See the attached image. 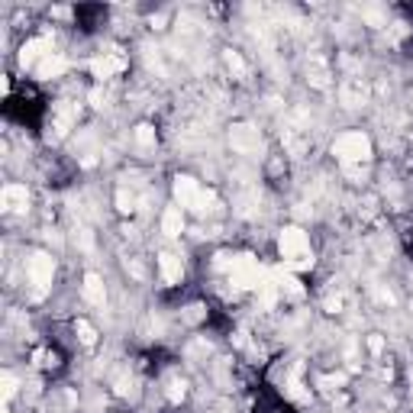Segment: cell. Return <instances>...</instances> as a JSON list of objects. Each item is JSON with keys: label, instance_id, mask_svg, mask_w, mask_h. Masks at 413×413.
I'll return each mask as SVG.
<instances>
[{"label": "cell", "instance_id": "22", "mask_svg": "<svg viewBox=\"0 0 413 413\" xmlns=\"http://www.w3.org/2000/svg\"><path fill=\"white\" fill-rule=\"evenodd\" d=\"M36 365H39V368H52V365H55V358L49 356V352H36Z\"/></svg>", "mask_w": 413, "mask_h": 413}, {"label": "cell", "instance_id": "10", "mask_svg": "<svg viewBox=\"0 0 413 413\" xmlns=\"http://www.w3.org/2000/svg\"><path fill=\"white\" fill-rule=\"evenodd\" d=\"M0 206H3L7 213H23L26 206H29V191H26V184H7V187L0 191Z\"/></svg>", "mask_w": 413, "mask_h": 413}, {"label": "cell", "instance_id": "5", "mask_svg": "<svg viewBox=\"0 0 413 413\" xmlns=\"http://www.w3.org/2000/svg\"><path fill=\"white\" fill-rule=\"evenodd\" d=\"M26 275L33 284V297H46L49 287H52V275H55V258L46 252H33L26 262Z\"/></svg>", "mask_w": 413, "mask_h": 413}, {"label": "cell", "instance_id": "16", "mask_svg": "<svg viewBox=\"0 0 413 413\" xmlns=\"http://www.w3.org/2000/svg\"><path fill=\"white\" fill-rule=\"evenodd\" d=\"M223 62H226V68H230L232 78H245V62L239 58V52L226 49V52H223Z\"/></svg>", "mask_w": 413, "mask_h": 413}, {"label": "cell", "instance_id": "15", "mask_svg": "<svg viewBox=\"0 0 413 413\" xmlns=\"http://www.w3.org/2000/svg\"><path fill=\"white\" fill-rule=\"evenodd\" d=\"M161 232H165V236H181V232H184L181 206H168V210L161 213Z\"/></svg>", "mask_w": 413, "mask_h": 413}, {"label": "cell", "instance_id": "12", "mask_svg": "<svg viewBox=\"0 0 413 413\" xmlns=\"http://www.w3.org/2000/svg\"><path fill=\"white\" fill-rule=\"evenodd\" d=\"M159 268H161V281H165V284H178L181 275H184L181 255H174V252H161L159 255Z\"/></svg>", "mask_w": 413, "mask_h": 413}, {"label": "cell", "instance_id": "3", "mask_svg": "<svg viewBox=\"0 0 413 413\" xmlns=\"http://www.w3.org/2000/svg\"><path fill=\"white\" fill-rule=\"evenodd\" d=\"M174 197H178V206H187V210H194V213H213L219 206L217 194L213 191H204L194 178H187V174H178L174 178Z\"/></svg>", "mask_w": 413, "mask_h": 413}, {"label": "cell", "instance_id": "21", "mask_svg": "<svg viewBox=\"0 0 413 413\" xmlns=\"http://www.w3.org/2000/svg\"><path fill=\"white\" fill-rule=\"evenodd\" d=\"M168 397H172V401H181L184 397V381L172 378V384H168Z\"/></svg>", "mask_w": 413, "mask_h": 413}, {"label": "cell", "instance_id": "2", "mask_svg": "<svg viewBox=\"0 0 413 413\" xmlns=\"http://www.w3.org/2000/svg\"><path fill=\"white\" fill-rule=\"evenodd\" d=\"M278 249H281V258H284V265L291 271H307V268H313V249H310L307 232L300 230V226L281 230Z\"/></svg>", "mask_w": 413, "mask_h": 413}, {"label": "cell", "instance_id": "11", "mask_svg": "<svg viewBox=\"0 0 413 413\" xmlns=\"http://www.w3.org/2000/svg\"><path fill=\"white\" fill-rule=\"evenodd\" d=\"M339 97H343L345 107H362L368 101V84L362 78H345L343 88H339Z\"/></svg>", "mask_w": 413, "mask_h": 413}, {"label": "cell", "instance_id": "23", "mask_svg": "<svg viewBox=\"0 0 413 413\" xmlns=\"http://www.w3.org/2000/svg\"><path fill=\"white\" fill-rule=\"evenodd\" d=\"M200 310H204V307H187V320H191V323H197V320H200V317H204Z\"/></svg>", "mask_w": 413, "mask_h": 413}, {"label": "cell", "instance_id": "6", "mask_svg": "<svg viewBox=\"0 0 413 413\" xmlns=\"http://www.w3.org/2000/svg\"><path fill=\"white\" fill-rule=\"evenodd\" d=\"M230 146L239 155H255V152H262V133L252 123H236L230 129Z\"/></svg>", "mask_w": 413, "mask_h": 413}, {"label": "cell", "instance_id": "8", "mask_svg": "<svg viewBox=\"0 0 413 413\" xmlns=\"http://www.w3.org/2000/svg\"><path fill=\"white\" fill-rule=\"evenodd\" d=\"M75 120H78V107L58 103L55 110H52V120H49V139H62L71 126H75Z\"/></svg>", "mask_w": 413, "mask_h": 413}, {"label": "cell", "instance_id": "7", "mask_svg": "<svg viewBox=\"0 0 413 413\" xmlns=\"http://www.w3.org/2000/svg\"><path fill=\"white\" fill-rule=\"evenodd\" d=\"M52 55V36H36L20 49V65L23 68H39V62Z\"/></svg>", "mask_w": 413, "mask_h": 413}, {"label": "cell", "instance_id": "14", "mask_svg": "<svg viewBox=\"0 0 413 413\" xmlns=\"http://www.w3.org/2000/svg\"><path fill=\"white\" fill-rule=\"evenodd\" d=\"M68 68V62H65V55H58V52H52V55H46L42 62H39V68H36V75L39 78H58L62 71Z\"/></svg>", "mask_w": 413, "mask_h": 413}, {"label": "cell", "instance_id": "9", "mask_svg": "<svg viewBox=\"0 0 413 413\" xmlns=\"http://www.w3.org/2000/svg\"><path fill=\"white\" fill-rule=\"evenodd\" d=\"M123 68H126V58L116 55V52H103V55L91 58V75L94 78H101V81L114 78V75H120Z\"/></svg>", "mask_w": 413, "mask_h": 413}, {"label": "cell", "instance_id": "24", "mask_svg": "<svg viewBox=\"0 0 413 413\" xmlns=\"http://www.w3.org/2000/svg\"><path fill=\"white\" fill-rule=\"evenodd\" d=\"M368 349H371V352H381V339H378V336H371V339H368Z\"/></svg>", "mask_w": 413, "mask_h": 413}, {"label": "cell", "instance_id": "18", "mask_svg": "<svg viewBox=\"0 0 413 413\" xmlns=\"http://www.w3.org/2000/svg\"><path fill=\"white\" fill-rule=\"evenodd\" d=\"M75 330H78V336H81V343H84V345L97 343V333H94V326L88 320H78V323H75Z\"/></svg>", "mask_w": 413, "mask_h": 413}, {"label": "cell", "instance_id": "1", "mask_svg": "<svg viewBox=\"0 0 413 413\" xmlns=\"http://www.w3.org/2000/svg\"><path fill=\"white\" fill-rule=\"evenodd\" d=\"M217 268L230 271V281L236 287H242V291H249V287H262L265 281H268V271L255 262L252 255H219Z\"/></svg>", "mask_w": 413, "mask_h": 413}, {"label": "cell", "instance_id": "4", "mask_svg": "<svg viewBox=\"0 0 413 413\" xmlns=\"http://www.w3.org/2000/svg\"><path fill=\"white\" fill-rule=\"evenodd\" d=\"M333 155L343 161V168H362L371 159V139L365 133H343L333 142Z\"/></svg>", "mask_w": 413, "mask_h": 413}, {"label": "cell", "instance_id": "17", "mask_svg": "<svg viewBox=\"0 0 413 413\" xmlns=\"http://www.w3.org/2000/svg\"><path fill=\"white\" fill-rule=\"evenodd\" d=\"M116 210H120V213H133V210H136V197L129 194L126 187L116 191Z\"/></svg>", "mask_w": 413, "mask_h": 413}, {"label": "cell", "instance_id": "20", "mask_svg": "<svg viewBox=\"0 0 413 413\" xmlns=\"http://www.w3.org/2000/svg\"><path fill=\"white\" fill-rule=\"evenodd\" d=\"M13 394H16V378L10 371H3V401H10Z\"/></svg>", "mask_w": 413, "mask_h": 413}, {"label": "cell", "instance_id": "13", "mask_svg": "<svg viewBox=\"0 0 413 413\" xmlns=\"http://www.w3.org/2000/svg\"><path fill=\"white\" fill-rule=\"evenodd\" d=\"M81 291H84V300H88V304H94V307H103V304H107V287H103L101 275L88 271V275H84V284H81Z\"/></svg>", "mask_w": 413, "mask_h": 413}, {"label": "cell", "instance_id": "19", "mask_svg": "<svg viewBox=\"0 0 413 413\" xmlns=\"http://www.w3.org/2000/svg\"><path fill=\"white\" fill-rule=\"evenodd\" d=\"M136 142H139V146H155V129H152V126H139L136 129Z\"/></svg>", "mask_w": 413, "mask_h": 413}]
</instances>
